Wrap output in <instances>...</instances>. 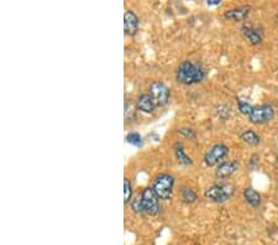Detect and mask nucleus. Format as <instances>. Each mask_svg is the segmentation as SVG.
<instances>
[{"label":"nucleus","instance_id":"nucleus-18","mask_svg":"<svg viewBox=\"0 0 278 245\" xmlns=\"http://www.w3.org/2000/svg\"><path fill=\"white\" fill-rule=\"evenodd\" d=\"M133 184H131V181L128 177H125V179H124V203H125V205H129V203L133 201Z\"/></svg>","mask_w":278,"mask_h":245},{"label":"nucleus","instance_id":"nucleus-23","mask_svg":"<svg viewBox=\"0 0 278 245\" xmlns=\"http://www.w3.org/2000/svg\"><path fill=\"white\" fill-rule=\"evenodd\" d=\"M207 4L209 6H219V5H221V1L220 0H207Z\"/></svg>","mask_w":278,"mask_h":245},{"label":"nucleus","instance_id":"nucleus-15","mask_svg":"<svg viewBox=\"0 0 278 245\" xmlns=\"http://www.w3.org/2000/svg\"><path fill=\"white\" fill-rule=\"evenodd\" d=\"M179 196H181L182 202L185 203V205H193L198 200L197 192L192 187H189V186H183L179 190Z\"/></svg>","mask_w":278,"mask_h":245},{"label":"nucleus","instance_id":"nucleus-11","mask_svg":"<svg viewBox=\"0 0 278 245\" xmlns=\"http://www.w3.org/2000/svg\"><path fill=\"white\" fill-rule=\"evenodd\" d=\"M240 32L241 35H243L244 37H245L246 40L254 46L260 45V43L262 42V40H264V33H262V31L255 26L244 25V26H241Z\"/></svg>","mask_w":278,"mask_h":245},{"label":"nucleus","instance_id":"nucleus-7","mask_svg":"<svg viewBox=\"0 0 278 245\" xmlns=\"http://www.w3.org/2000/svg\"><path fill=\"white\" fill-rule=\"evenodd\" d=\"M229 155V148L223 143L214 144L213 146H210L209 150L207 151L203 157V161H204L205 166L213 167L216 165H220L221 162H224L223 160L225 159Z\"/></svg>","mask_w":278,"mask_h":245},{"label":"nucleus","instance_id":"nucleus-10","mask_svg":"<svg viewBox=\"0 0 278 245\" xmlns=\"http://www.w3.org/2000/svg\"><path fill=\"white\" fill-rule=\"evenodd\" d=\"M251 12V6L249 5H243V6H236L233 9H228L224 12V17L226 20H230L234 22L244 21Z\"/></svg>","mask_w":278,"mask_h":245},{"label":"nucleus","instance_id":"nucleus-21","mask_svg":"<svg viewBox=\"0 0 278 245\" xmlns=\"http://www.w3.org/2000/svg\"><path fill=\"white\" fill-rule=\"evenodd\" d=\"M130 206H131V210H133L135 213H138V215H145V212H143V208H142V203H141L140 196L136 198H133V201L130 202Z\"/></svg>","mask_w":278,"mask_h":245},{"label":"nucleus","instance_id":"nucleus-17","mask_svg":"<svg viewBox=\"0 0 278 245\" xmlns=\"http://www.w3.org/2000/svg\"><path fill=\"white\" fill-rule=\"evenodd\" d=\"M126 143L130 145L135 146V148H141L143 145V138L138 133V131H130L125 138Z\"/></svg>","mask_w":278,"mask_h":245},{"label":"nucleus","instance_id":"nucleus-9","mask_svg":"<svg viewBox=\"0 0 278 245\" xmlns=\"http://www.w3.org/2000/svg\"><path fill=\"white\" fill-rule=\"evenodd\" d=\"M240 167V162L238 160H230V161H224L218 165L215 170V177L218 180H226L233 176Z\"/></svg>","mask_w":278,"mask_h":245},{"label":"nucleus","instance_id":"nucleus-6","mask_svg":"<svg viewBox=\"0 0 278 245\" xmlns=\"http://www.w3.org/2000/svg\"><path fill=\"white\" fill-rule=\"evenodd\" d=\"M249 122L254 125H262L272 122L275 118V108L271 104H262L254 107L252 112L250 113Z\"/></svg>","mask_w":278,"mask_h":245},{"label":"nucleus","instance_id":"nucleus-2","mask_svg":"<svg viewBox=\"0 0 278 245\" xmlns=\"http://www.w3.org/2000/svg\"><path fill=\"white\" fill-rule=\"evenodd\" d=\"M174 184H176V179H174L173 175L163 172V174H159L154 177L152 187L159 200L168 201L171 200L172 195H173Z\"/></svg>","mask_w":278,"mask_h":245},{"label":"nucleus","instance_id":"nucleus-20","mask_svg":"<svg viewBox=\"0 0 278 245\" xmlns=\"http://www.w3.org/2000/svg\"><path fill=\"white\" fill-rule=\"evenodd\" d=\"M177 131H178L179 135H182L185 139H190V140H193V139L197 138V133H195V130L193 128H189V126H182V128H179Z\"/></svg>","mask_w":278,"mask_h":245},{"label":"nucleus","instance_id":"nucleus-4","mask_svg":"<svg viewBox=\"0 0 278 245\" xmlns=\"http://www.w3.org/2000/svg\"><path fill=\"white\" fill-rule=\"evenodd\" d=\"M148 94L151 95L157 108L166 107L169 102V98H171V91H169L168 86L159 79L151 82V84L148 86Z\"/></svg>","mask_w":278,"mask_h":245},{"label":"nucleus","instance_id":"nucleus-8","mask_svg":"<svg viewBox=\"0 0 278 245\" xmlns=\"http://www.w3.org/2000/svg\"><path fill=\"white\" fill-rule=\"evenodd\" d=\"M140 29V19L133 10H126L124 14V31L128 36L134 37Z\"/></svg>","mask_w":278,"mask_h":245},{"label":"nucleus","instance_id":"nucleus-22","mask_svg":"<svg viewBox=\"0 0 278 245\" xmlns=\"http://www.w3.org/2000/svg\"><path fill=\"white\" fill-rule=\"evenodd\" d=\"M238 109H239V112L241 113V114L247 115V117H249L250 113H251L252 109H254V107H252L250 103L245 102V100H239V102H238Z\"/></svg>","mask_w":278,"mask_h":245},{"label":"nucleus","instance_id":"nucleus-13","mask_svg":"<svg viewBox=\"0 0 278 245\" xmlns=\"http://www.w3.org/2000/svg\"><path fill=\"white\" fill-rule=\"evenodd\" d=\"M173 154L177 161H178L181 165H183V166H190V165H193V160L188 156L187 153H185L184 145L181 143V141L174 143Z\"/></svg>","mask_w":278,"mask_h":245},{"label":"nucleus","instance_id":"nucleus-12","mask_svg":"<svg viewBox=\"0 0 278 245\" xmlns=\"http://www.w3.org/2000/svg\"><path fill=\"white\" fill-rule=\"evenodd\" d=\"M135 107L139 112L145 113V114H152L156 110V104H154L153 99L151 98V95L148 94H141L139 95L138 99H136Z\"/></svg>","mask_w":278,"mask_h":245},{"label":"nucleus","instance_id":"nucleus-19","mask_svg":"<svg viewBox=\"0 0 278 245\" xmlns=\"http://www.w3.org/2000/svg\"><path fill=\"white\" fill-rule=\"evenodd\" d=\"M136 107H134L131 103H125V119L126 122H134L136 118Z\"/></svg>","mask_w":278,"mask_h":245},{"label":"nucleus","instance_id":"nucleus-16","mask_svg":"<svg viewBox=\"0 0 278 245\" xmlns=\"http://www.w3.org/2000/svg\"><path fill=\"white\" fill-rule=\"evenodd\" d=\"M240 139L244 143L247 144L250 146H257L261 143V138H260L259 134L256 131L251 130V129H246L243 133L240 134Z\"/></svg>","mask_w":278,"mask_h":245},{"label":"nucleus","instance_id":"nucleus-14","mask_svg":"<svg viewBox=\"0 0 278 245\" xmlns=\"http://www.w3.org/2000/svg\"><path fill=\"white\" fill-rule=\"evenodd\" d=\"M244 198H245L247 205L251 206L252 208H259L262 203L261 195L252 187L245 188V191H244Z\"/></svg>","mask_w":278,"mask_h":245},{"label":"nucleus","instance_id":"nucleus-3","mask_svg":"<svg viewBox=\"0 0 278 245\" xmlns=\"http://www.w3.org/2000/svg\"><path fill=\"white\" fill-rule=\"evenodd\" d=\"M234 193V187L230 185H221L215 184L212 185L210 187H208L204 191V197L205 200L209 201L212 203H225L226 201L230 200V197Z\"/></svg>","mask_w":278,"mask_h":245},{"label":"nucleus","instance_id":"nucleus-5","mask_svg":"<svg viewBox=\"0 0 278 245\" xmlns=\"http://www.w3.org/2000/svg\"><path fill=\"white\" fill-rule=\"evenodd\" d=\"M140 198L145 215L156 216L159 212V197L154 192L153 187L148 186L143 188L142 192L140 193Z\"/></svg>","mask_w":278,"mask_h":245},{"label":"nucleus","instance_id":"nucleus-1","mask_svg":"<svg viewBox=\"0 0 278 245\" xmlns=\"http://www.w3.org/2000/svg\"><path fill=\"white\" fill-rule=\"evenodd\" d=\"M207 76L202 63L192 60H184L178 64L176 71V81L183 86H193L203 82Z\"/></svg>","mask_w":278,"mask_h":245}]
</instances>
